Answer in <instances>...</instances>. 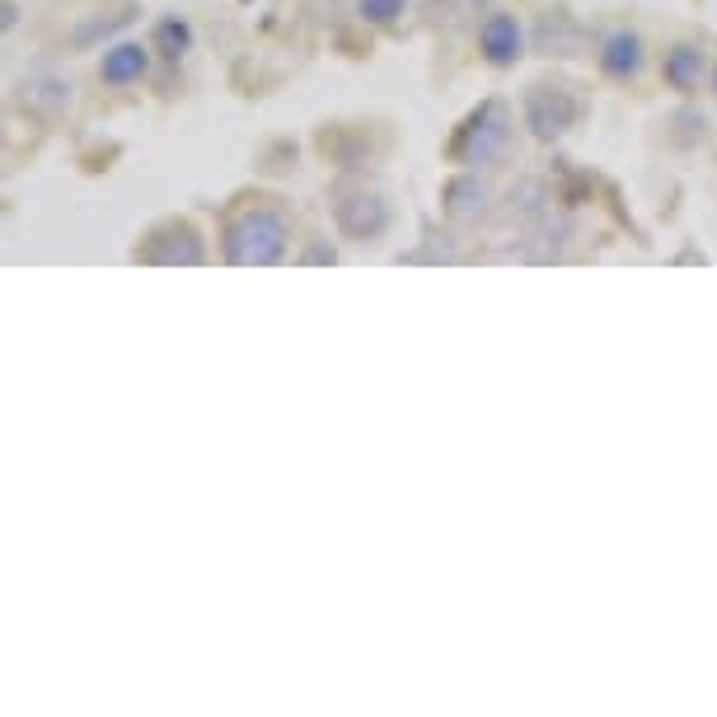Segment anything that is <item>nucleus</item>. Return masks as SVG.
I'll return each instance as SVG.
<instances>
[{
	"instance_id": "obj_16",
	"label": "nucleus",
	"mask_w": 717,
	"mask_h": 717,
	"mask_svg": "<svg viewBox=\"0 0 717 717\" xmlns=\"http://www.w3.org/2000/svg\"><path fill=\"white\" fill-rule=\"evenodd\" d=\"M708 113H699V109H675L670 113V141L675 145H704L708 141Z\"/></svg>"
},
{
	"instance_id": "obj_8",
	"label": "nucleus",
	"mask_w": 717,
	"mask_h": 717,
	"mask_svg": "<svg viewBox=\"0 0 717 717\" xmlns=\"http://www.w3.org/2000/svg\"><path fill=\"white\" fill-rule=\"evenodd\" d=\"M596 71L605 80H615V84H633L643 71H647V42L638 29H609L600 42H596Z\"/></svg>"
},
{
	"instance_id": "obj_18",
	"label": "nucleus",
	"mask_w": 717,
	"mask_h": 717,
	"mask_svg": "<svg viewBox=\"0 0 717 717\" xmlns=\"http://www.w3.org/2000/svg\"><path fill=\"white\" fill-rule=\"evenodd\" d=\"M301 263H329V267H333V263H337V249H333V244H310V249L301 253Z\"/></svg>"
},
{
	"instance_id": "obj_14",
	"label": "nucleus",
	"mask_w": 717,
	"mask_h": 717,
	"mask_svg": "<svg viewBox=\"0 0 717 717\" xmlns=\"http://www.w3.org/2000/svg\"><path fill=\"white\" fill-rule=\"evenodd\" d=\"M151 48L155 57L164 61V67H179V61L198 48V29L188 14H160L155 29H151Z\"/></svg>"
},
{
	"instance_id": "obj_9",
	"label": "nucleus",
	"mask_w": 717,
	"mask_h": 717,
	"mask_svg": "<svg viewBox=\"0 0 717 717\" xmlns=\"http://www.w3.org/2000/svg\"><path fill=\"white\" fill-rule=\"evenodd\" d=\"M314 151H320L329 164L347 169V174H362V169L375 160V151H371V127H362V122H329V127H320V137H314Z\"/></svg>"
},
{
	"instance_id": "obj_4",
	"label": "nucleus",
	"mask_w": 717,
	"mask_h": 717,
	"mask_svg": "<svg viewBox=\"0 0 717 717\" xmlns=\"http://www.w3.org/2000/svg\"><path fill=\"white\" fill-rule=\"evenodd\" d=\"M329 211H333V230L352 244H375L385 240V230L394 221V206L385 198V188L371 179H337L329 193Z\"/></svg>"
},
{
	"instance_id": "obj_7",
	"label": "nucleus",
	"mask_w": 717,
	"mask_h": 717,
	"mask_svg": "<svg viewBox=\"0 0 717 717\" xmlns=\"http://www.w3.org/2000/svg\"><path fill=\"white\" fill-rule=\"evenodd\" d=\"M531 52V33L512 10H488L478 19V57L493 71H512L516 61Z\"/></svg>"
},
{
	"instance_id": "obj_2",
	"label": "nucleus",
	"mask_w": 717,
	"mask_h": 717,
	"mask_svg": "<svg viewBox=\"0 0 717 717\" xmlns=\"http://www.w3.org/2000/svg\"><path fill=\"white\" fill-rule=\"evenodd\" d=\"M512 137H516L512 109H506V99L488 94L455 122V132L446 141V160L460 164V169H493L506 151H512Z\"/></svg>"
},
{
	"instance_id": "obj_10",
	"label": "nucleus",
	"mask_w": 717,
	"mask_h": 717,
	"mask_svg": "<svg viewBox=\"0 0 717 717\" xmlns=\"http://www.w3.org/2000/svg\"><path fill=\"white\" fill-rule=\"evenodd\" d=\"M151 67H155V48H151V42L118 38L99 57V80L109 84V90H132V84H141L145 75H151Z\"/></svg>"
},
{
	"instance_id": "obj_13",
	"label": "nucleus",
	"mask_w": 717,
	"mask_h": 717,
	"mask_svg": "<svg viewBox=\"0 0 717 717\" xmlns=\"http://www.w3.org/2000/svg\"><path fill=\"white\" fill-rule=\"evenodd\" d=\"M531 48L539 57H577L582 52V24L567 10H544L535 19V33H531Z\"/></svg>"
},
{
	"instance_id": "obj_3",
	"label": "nucleus",
	"mask_w": 717,
	"mask_h": 717,
	"mask_svg": "<svg viewBox=\"0 0 717 717\" xmlns=\"http://www.w3.org/2000/svg\"><path fill=\"white\" fill-rule=\"evenodd\" d=\"M586 118V94H577V84L567 80H531L521 90V122L535 141L554 145L563 137H573Z\"/></svg>"
},
{
	"instance_id": "obj_1",
	"label": "nucleus",
	"mask_w": 717,
	"mask_h": 717,
	"mask_svg": "<svg viewBox=\"0 0 717 717\" xmlns=\"http://www.w3.org/2000/svg\"><path fill=\"white\" fill-rule=\"evenodd\" d=\"M291 253V216L277 198L235 206L221 225V259L230 267H277Z\"/></svg>"
},
{
	"instance_id": "obj_19",
	"label": "nucleus",
	"mask_w": 717,
	"mask_h": 717,
	"mask_svg": "<svg viewBox=\"0 0 717 717\" xmlns=\"http://www.w3.org/2000/svg\"><path fill=\"white\" fill-rule=\"evenodd\" d=\"M19 24V0H0V29H14Z\"/></svg>"
},
{
	"instance_id": "obj_12",
	"label": "nucleus",
	"mask_w": 717,
	"mask_h": 717,
	"mask_svg": "<svg viewBox=\"0 0 717 717\" xmlns=\"http://www.w3.org/2000/svg\"><path fill=\"white\" fill-rule=\"evenodd\" d=\"M704 71H708V52L699 48V42H670V48L662 52V80L666 90L675 94H694L704 84Z\"/></svg>"
},
{
	"instance_id": "obj_5",
	"label": "nucleus",
	"mask_w": 717,
	"mask_h": 717,
	"mask_svg": "<svg viewBox=\"0 0 717 717\" xmlns=\"http://www.w3.org/2000/svg\"><path fill=\"white\" fill-rule=\"evenodd\" d=\"M132 263L151 267H202L206 263V235L193 216H160L155 225L141 230L132 249Z\"/></svg>"
},
{
	"instance_id": "obj_6",
	"label": "nucleus",
	"mask_w": 717,
	"mask_h": 717,
	"mask_svg": "<svg viewBox=\"0 0 717 717\" xmlns=\"http://www.w3.org/2000/svg\"><path fill=\"white\" fill-rule=\"evenodd\" d=\"M14 103L24 113H33V118L57 122V118H67L75 109V80L61 75V71H52V67H33L29 75H19Z\"/></svg>"
},
{
	"instance_id": "obj_17",
	"label": "nucleus",
	"mask_w": 717,
	"mask_h": 717,
	"mask_svg": "<svg viewBox=\"0 0 717 717\" xmlns=\"http://www.w3.org/2000/svg\"><path fill=\"white\" fill-rule=\"evenodd\" d=\"M413 0H356V19L371 29H394L408 14Z\"/></svg>"
},
{
	"instance_id": "obj_11",
	"label": "nucleus",
	"mask_w": 717,
	"mask_h": 717,
	"mask_svg": "<svg viewBox=\"0 0 717 717\" xmlns=\"http://www.w3.org/2000/svg\"><path fill=\"white\" fill-rule=\"evenodd\" d=\"M488 206H493V188L478 179V169H460V174L441 183V211L451 221H478Z\"/></svg>"
},
{
	"instance_id": "obj_20",
	"label": "nucleus",
	"mask_w": 717,
	"mask_h": 717,
	"mask_svg": "<svg viewBox=\"0 0 717 717\" xmlns=\"http://www.w3.org/2000/svg\"><path fill=\"white\" fill-rule=\"evenodd\" d=\"M708 90L717 94V61H713V67H708Z\"/></svg>"
},
{
	"instance_id": "obj_15",
	"label": "nucleus",
	"mask_w": 717,
	"mask_h": 717,
	"mask_svg": "<svg viewBox=\"0 0 717 717\" xmlns=\"http://www.w3.org/2000/svg\"><path fill=\"white\" fill-rule=\"evenodd\" d=\"M132 19H137V6L103 10V14H94V19H84V24L71 33V42H75V48H94V42H103V38H113L118 29H127Z\"/></svg>"
}]
</instances>
